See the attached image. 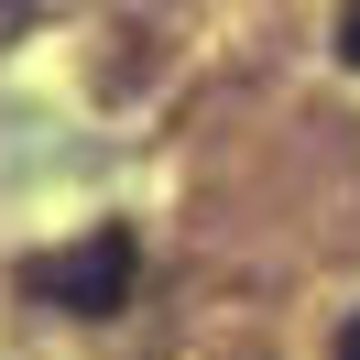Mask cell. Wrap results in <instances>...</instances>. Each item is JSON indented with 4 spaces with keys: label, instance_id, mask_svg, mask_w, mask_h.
Returning a JSON list of instances; mask_svg holds the SVG:
<instances>
[{
    "label": "cell",
    "instance_id": "3957f363",
    "mask_svg": "<svg viewBox=\"0 0 360 360\" xmlns=\"http://www.w3.org/2000/svg\"><path fill=\"white\" fill-rule=\"evenodd\" d=\"M338 360H360V316H349V328H338Z\"/></svg>",
    "mask_w": 360,
    "mask_h": 360
},
{
    "label": "cell",
    "instance_id": "7a4b0ae2",
    "mask_svg": "<svg viewBox=\"0 0 360 360\" xmlns=\"http://www.w3.org/2000/svg\"><path fill=\"white\" fill-rule=\"evenodd\" d=\"M338 55H349V66H360V0H349V22H338Z\"/></svg>",
    "mask_w": 360,
    "mask_h": 360
},
{
    "label": "cell",
    "instance_id": "6da1fadb",
    "mask_svg": "<svg viewBox=\"0 0 360 360\" xmlns=\"http://www.w3.org/2000/svg\"><path fill=\"white\" fill-rule=\"evenodd\" d=\"M33 284H44L66 316H120V306H131V284H142V240L110 219V229H88L66 262H33Z\"/></svg>",
    "mask_w": 360,
    "mask_h": 360
}]
</instances>
